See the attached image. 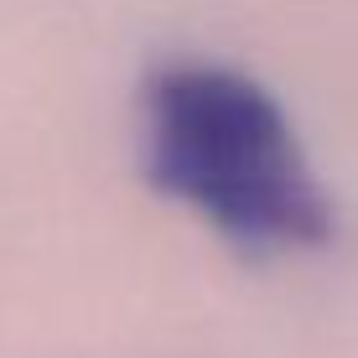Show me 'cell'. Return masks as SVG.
I'll use <instances>...</instances> for the list:
<instances>
[{
  "label": "cell",
  "instance_id": "cell-1",
  "mask_svg": "<svg viewBox=\"0 0 358 358\" xmlns=\"http://www.w3.org/2000/svg\"><path fill=\"white\" fill-rule=\"evenodd\" d=\"M145 177L250 255L312 250L332 203L286 109L224 63H166L145 83Z\"/></svg>",
  "mask_w": 358,
  "mask_h": 358
}]
</instances>
